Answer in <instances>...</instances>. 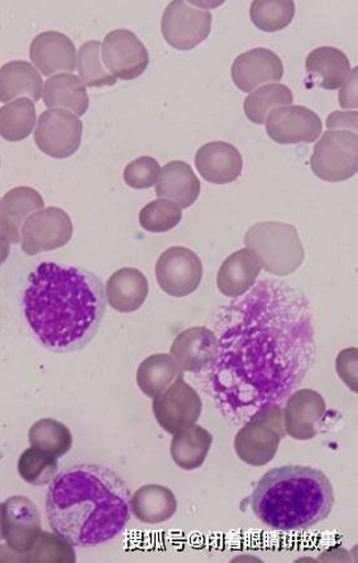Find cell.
Masks as SVG:
<instances>
[{"instance_id":"1","label":"cell","mask_w":358,"mask_h":563,"mask_svg":"<svg viewBox=\"0 0 358 563\" xmlns=\"http://www.w3.org/2000/svg\"><path fill=\"white\" fill-rule=\"evenodd\" d=\"M219 354L208 390L233 420L280 405L301 386L315 355L312 312L299 289L262 279L220 312Z\"/></svg>"},{"instance_id":"2","label":"cell","mask_w":358,"mask_h":563,"mask_svg":"<svg viewBox=\"0 0 358 563\" xmlns=\"http://www.w3.org/2000/svg\"><path fill=\"white\" fill-rule=\"evenodd\" d=\"M102 282L77 267L43 263L23 297L24 317L41 345L57 354L82 350L101 328L107 311Z\"/></svg>"},{"instance_id":"3","label":"cell","mask_w":358,"mask_h":563,"mask_svg":"<svg viewBox=\"0 0 358 563\" xmlns=\"http://www.w3.org/2000/svg\"><path fill=\"white\" fill-rule=\"evenodd\" d=\"M49 527L74 548H94L112 541L131 518V492L114 471L77 465L58 474L48 487Z\"/></svg>"},{"instance_id":"4","label":"cell","mask_w":358,"mask_h":563,"mask_svg":"<svg viewBox=\"0 0 358 563\" xmlns=\"http://www.w3.org/2000/svg\"><path fill=\"white\" fill-rule=\"evenodd\" d=\"M333 505L335 492L329 478L307 466L266 472L251 496L255 516L275 531L310 529L328 518Z\"/></svg>"},{"instance_id":"5","label":"cell","mask_w":358,"mask_h":563,"mask_svg":"<svg viewBox=\"0 0 358 563\" xmlns=\"http://www.w3.org/2000/svg\"><path fill=\"white\" fill-rule=\"evenodd\" d=\"M245 244L261 267L271 275L286 277L302 266L305 252L298 230L289 223L268 221L249 228Z\"/></svg>"},{"instance_id":"6","label":"cell","mask_w":358,"mask_h":563,"mask_svg":"<svg viewBox=\"0 0 358 563\" xmlns=\"http://www.w3.org/2000/svg\"><path fill=\"white\" fill-rule=\"evenodd\" d=\"M282 412L280 405L262 408L238 430L235 451L246 465L262 467L275 459L280 442L287 437Z\"/></svg>"},{"instance_id":"7","label":"cell","mask_w":358,"mask_h":563,"mask_svg":"<svg viewBox=\"0 0 358 563\" xmlns=\"http://www.w3.org/2000/svg\"><path fill=\"white\" fill-rule=\"evenodd\" d=\"M311 165L315 176L326 181H344L356 176L357 132L328 130L314 146Z\"/></svg>"},{"instance_id":"8","label":"cell","mask_w":358,"mask_h":563,"mask_svg":"<svg viewBox=\"0 0 358 563\" xmlns=\"http://www.w3.org/2000/svg\"><path fill=\"white\" fill-rule=\"evenodd\" d=\"M212 14L198 3L171 2L163 15L161 31L166 43L181 52H189L210 36Z\"/></svg>"},{"instance_id":"9","label":"cell","mask_w":358,"mask_h":563,"mask_svg":"<svg viewBox=\"0 0 358 563\" xmlns=\"http://www.w3.org/2000/svg\"><path fill=\"white\" fill-rule=\"evenodd\" d=\"M154 416L166 432L175 434L180 430L197 424L202 416L201 396L184 377L179 376L166 390L154 397Z\"/></svg>"},{"instance_id":"10","label":"cell","mask_w":358,"mask_h":563,"mask_svg":"<svg viewBox=\"0 0 358 563\" xmlns=\"http://www.w3.org/2000/svg\"><path fill=\"white\" fill-rule=\"evenodd\" d=\"M156 279L166 295L186 297L197 291L203 278L199 256L184 246H172L156 263Z\"/></svg>"},{"instance_id":"11","label":"cell","mask_w":358,"mask_h":563,"mask_svg":"<svg viewBox=\"0 0 358 563\" xmlns=\"http://www.w3.org/2000/svg\"><path fill=\"white\" fill-rule=\"evenodd\" d=\"M72 222L58 207L31 214L21 229L22 250L29 255L52 252L68 244L72 238Z\"/></svg>"},{"instance_id":"12","label":"cell","mask_w":358,"mask_h":563,"mask_svg":"<svg viewBox=\"0 0 358 563\" xmlns=\"http://www.w3.org/2000/svg\"><path fill=\"white\" fill-rule=\"evenodd\" d=\"M82 123L69 111L48 110L40 115L35 131L41 152L55 159H66L79 151Z\"/></svg>"},{"instance_id":"13","label":"cell","mask_w":358,"mask_h":563,"mask_svg":"<svg viewBox=\"0 0 358 563\" xmlns=\"http://www.w3.org/2000/svg\"><path fill=\"white\" fill-rule=\"evenodd\" d=\"M102 59L104 68L115 79L133 80L147 69L149 55L135 33L121 29L105 36Z\"/></svg>"},{"instance_id":"14","label":"cell","mask_w":358,"mask_h":563,"mask_svg":"<svg viewBox=\"0 0 358 563\" xmlns=\"http://www.w3.org/2000/svg\"><path fill=\"white\" fill-rule=\"evenodd\" d=\"M266 132L275 143L312 144L322 134L320 115L302 106L279 107L268 114Z\"/></svg>"},{"instance_id":"15","label":"cell","mask_w":358,"mask_h":563,"mask_svg":"<svg viewBox=\"0 0 358 563\" xmlns=\"http://www.w3.org/2000/svg\"><path fill=\"white\" fill-rule=\"evenodd\" d=\"M3 533L8 548L26 554L35 549L43 529L36 505L24 496L3 503Z\"/></svg>"},{"instance_id":"16","label":"cell","mask_w":358,"mask_h":563,"mask_svg":"<svg viewBox=\"0 0 358 563\" xmlns=\"http://www.w3.org/2000/svg\"><path fill=\"white\" fill-rule=\"evenodd\" d=\"M282 411L287 435L297 441H310L320 433L327 404L320 393L304 388L289 396Z\"/></svg>"},{"instance_id":"17","label":"cell","mask_w":358,"mask_h":563,"mask_svg":"<svg viewBox=\"0 0 358 563\" xmlns=\"http://www.w3.org/2000/svg\"><path fill=\"white\" fill-rule=\"evenodd\" d=\"M232 79L245 93L265 82L280 81L284 77V65L280 57L269 48L258 47L240 54L232 65Z\"/></svg>"},{"instance_id":"18","label":"cell","mask_w":358,"mask_h":563,"mask_svg":"<svg viewBox=\"0 0 358 563\" xmlns=\"http://www.w3.org/2000/svg\"><path fill=\"white\" fill-rule=\"evenodd\" d=\"M172 358L181 371L202 372L211 367L219 354V339L213 330L194 327L181 331L170 347Z\"/></svg>"},{"instance_id":"19","label":"cell","mask_w":358,"mask_h":563,"mask_svg":"<svg viewBox=\"0 0 358 563\" xmlns=\"http://www.w3.org/2000/svg\"><path fill=\"white\" fill-rule=\"evenodd\" d=\"M30 57L43 76L77 69V48L61 32L46 31L33 38Z\"/></svg>"},{"instance_id":"20","label":"cell","mask_w":358,"mask_h":563,"mask_svg":"<svg viewBox=\"0 0 358 563\" xmlns=\"http://www.w3.org/2000/svg\"><path fill=\"white\" fill-rule=\"evenodd\" d=\"M195 167L210 184L228 185L243 173L244 159L236 146L224 141H213L199 148Z\"/></svg>"},{"instance_id":"21","label":"cell","mask_w":358,"mask_h":563,"mask_svg":"<svg viewBox=\"0 0 358 563\" xmlns=\"http://www.w3.org/2000/svg\"><path fill=\"white\" fill-rule=\"evenodd\" d=\"M156 195L178 203L182 209L193 206L201 195V180L190 165L175 161L165 165L157 179Z\"/></svg>"},{"instance_id":"22","label":"cell","mask_w":358,"mask_h":563,"mask_svg":"<svg viewBox=\"0 0 358 563\" xmlns=\"http://www.w3.org/2000/svg\"><path fill=\"white\" fill-rule=\"evenodd\" d=\"M44 198L31 187H16L3 197L0 229L11 243L21 242V228L33 212L44 210Z\"/></svg>"},{"instance_id":"23","label":"cell","mask_w":358,"mask_h":563,"mask_svg":"<svg viewBox=\"0 0 358 563\" xmlns=\"http://www.w3.org/2000/svg\"><path fill=\"white\" fill-rule=\"evenodd\" d=\"M261 268L260 262L251 251L240 250L223 262L216 285L222 295L237 298L255 286Z\"/></svg>"},{"instance_id":"24","label":"cell","mask_w":358,"mask_h":563,"mask_svg":"<svg viewBox=\"0 0 358 563\" xmlns=\"http://www.w3.org/2000/svg\"><path fill=\"white\" fill-rule=\"evenodd\" d=\"M148 282L136 268H122L107 282V301L112 309L123 313L137 311L148 296Z\"/></svg>"},{"instance_id":"25","label":"cell","mask_w":358,"mask_h":563,"mask_svg":"<svg viewBox=\"0 0 358 563\" xmlns=\"http://www.w3.org/2000/svg\"><path fill=\"white\" fill-rule=\"evenodd\" d=\"M305 68L307 76L323 89L336 90L343 87L348 79V57L340 49L331 46L315 48L306 57Z\"/></svg>"},{"instance_id":"26","label":"cell","mask_w":358,"mask_h":563,"mask_svg":"<svg viewBox=\"0 0 358 563\" xmlns=\"http://www.w3.org/2000/svg\"><path fill=\"white\" fill-rule=\"evenodd\" d=\"M132 515L146 525H161L178 510L177 496L161 485L139 487L131 498Z\"/></svg>"},{"instance_id":"27","label":"cell","mask_w":358,"mask_h":563,"mask_svg":"<svg viewBox=\"0 0 358 563\" xmlns=\"http://www.w3.org/2000/svg\"><path fill=\"white\" fill-rule=\"evenodd\" d=\"M213 444V435L206 429L191 426L175 433L170 453L175 465L193 471L204 465Z\"/></svg>"},{"instance_id":"28","label":"cell","mask_w":358,"mask_h":563,"mask_svg":"<svg viewBox=\"0 0 358 563\" xmlns=\"http://www.w3.org/2000/svg\"><path fill=\"white\" fill-rule=\"evenodd\" d=\"M44 102L49 110H69L78 115L89 109L86 85L72 74H58L47 79Z\"/></svg>"},{"instance_id":"29","label":"cell","mask_w":358,"mask_h":563,"mask_svg":"<svg viewBox=\"0 0 358 563\" xmlns=\"http://www.w3.org/2000/svg\"><path fill=\"white\" fill-rule=\"evenodd\" d=\"M44 82L37 69L27 62H11L0 68V102H11L20 96L38 101L43 96Z\"/></svg>"},{"instance_id":"30","label":"cell","mask_w":358,"mask_h":563,"mask_svg":"<svg viewBox=\"0 0 358 563\" xmlns=\"http://www.w3.org/2000/svg\"><path fill=\"white\" fill-rule=\"evenodd\" d=\"M181 375L182 371L172 355L154 354L139 364L137 385L146 396L156 397Z\"/></svg>"},{"instance_id":"31","label":"cell","mask_w":358,"mask_h":563,"mask_svg":"<svg viewBox=\"0 0 358 563\" xmlns=\"http://www.w3.org/2000/svg\"><path fill=\"white\" fill-rule=\"evenodd\" d=\"M36 120L35 103L29 98L15 99L0 109V136L19 143L31 135Z\"/></svg>"},{"instance_id":"32","label":"cell","mask_w":358,"mask_h":563,"mask_svg":"<svg viewBox=\"0 0 358 563\" xmlns=\"http://www.w3.org/2000/svg\"><path fill=\"white\" fill-rule=\"evenodd\" d=\"M29 439L32 446L54 455L57 460L68 454L72 446L70 429L55 419L36 421L30 429Z\"/></svg>"},{"instance_id":"33","label":"cell","mask_w":358,"mask_h":563,"mask_svg":"<svg viewBox=\"0 0 358 563\" xmlns=\"http://www.w3.org/2000/svg\"><path fill=\"white\" fill-rule=\"evenodd\" d=\"M293 101L294 96L289 87L268 85L254 90L246 98L245 113L249 121L256 123V125H262L272 109H279V106H290Z\"/></svg>"},{"instance_id":"34","label":"cell","mask_w":358,"mask_h":563,"mask_svg":"<svg viewBox=\"0 0 358 563\" xmlns=\"http://www.w3.org/2000/svg\"><path fill=\"white\" fill-rule=\"evenodd\" d=\"M249 14L258 30L278 32L287 29L294 20L295 3L291 0H256Z\"/></svg>"},{"instance_id":"35","label":"cell","mask_w":358,"mask_h":563,"mask_svg":"<svg viewBox=\"0 0 358 563\" xmlns=\"http://www.w3.org/2000/svg\"><path fill=\"white\" fill-rule=\"evenodd\" d=\"M78 71L82 82L90 88L114 86L116 79L107 71L102 62V44L88 41L79 49Z\"/></svg>"},{"instance_id":"36","label":"cell","mask_w":358,"mask_h":563,"mask_svg":"<svg viewBox=\"0 0 358 563\" xmlns=\"http://www.w3.org/2000/svg\"><path fill=\"white\" fill-rule=\"evenodd\" d=\"M57 459L35 449L24 451L19 461V474L30 485L41 486L53 482L57 474Z\"/></svg>"},{"instance_id":"37","label":"cell","mask_w":358,"mask_h":563,"mask_svg":"<svg viewBox=\"0 0 358 563\" xmlns=\"http://www.w3.org/2000/svg\"><path fill=\"white\" fill-rule=\"evenodd\" d=\"M181 219L180 207L163 198L149 202L139 212V225L155 234L168 233L179 225Z\"/></svg>"},{"instance_id":"38","label":"cell","mask_w":358,"mask_h":563,"mask_svg":"<svg viewBox=\"0 0 358 563\" xmlns=\"http://www.w3.org/2000/svg\"><path fill=\"white\" fill-rule=\"evenodd\" d=\"M160 172V164L154 157L143 156L127 165L123 179L131 188L146 189L156 184Z\"/></svg>"},{"instance_id":"39","label":"cell","mask_w":358,"mask_h":563,"mask_svg":"<svg viewBox=\"0 0 358 563\" xmlns=\"http://www.w3.org/2000/svg\"><path fill=\"white\" fill-rule=\"evenodd\" d=\"M358 113L351 112H333L328 115V130H348L357 132Z\"/></svg>"},{"instance_id":"40","label":"cell","mask_w":358,"mask_h":563,"mask_svg":"<svg viewBox=\"0 0 358 563\" xmlns=\"http://www.w3.org/2000/svg\"><path fill=\"white\" fill-rule=\"evenodd\" d=\"M357 69L355 68L339 92V104L344 110L357 109Z\"/></svg>"},{"instance_id":"41","label":"cell","mask_w":358,"mask_h":563,"mask_svg":"<svg viewBox=\"0 0 358 563\" xmlns=\"http://www.w3.org/2000/svg\"><path fill=\"white\" fill-rule=\"evenodd\" d=\"M11 252V242L7 235L0 230V266L8 260Z\"/></svg>"},{"instance_id":"42","label":"cell","mask_w":358,"mask_h":563,"mask_svg":"<svg viewBox=\"0 0 358 563\" xmlns=\"http://www.w3.org/2000/svg\"><path fill=\"white\" fill-rule=\"evenodd\" d=\"M4 540L3 533V504H0V541Z\"/></svg>"}]
</instances>
